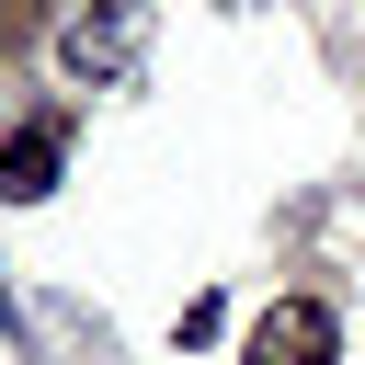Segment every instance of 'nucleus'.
<instances>
[{
    "instance_id": "f03ea898",
    "label": "nucleus",
    "mask_w": 365,
    "mask_h": 365,
    "mask_svg": "<svg viewBox=\"0 0 365 365\" xmlns=\"http://www.w3.org/2000/svg\"><path fill=\"white\" fill-rule=\"evenodd\" d=\"M57 160H68V125H57V114H34V125H11V148H0V194H11V205H34V194H57Z\"/></svg>"
},
{
    "instance_id": "7ed1b4c3",
    "label": "nucleus",
    "mask_w": 365,
    "mask_h": 365,
    "mask_svg": "<svg viewBox=\"0 0 365 365\" xmlns=\"http://www.w3.org/2000/svg\"><path fill=\"white\" fill-rule=\"evenodd\" d=\"M80 80H125L137 68V11H103V23H68V46H57Z\"/></svg>"
},
{
    "instance_id": "f257e3e1",
    "label": "nucleus",
    "mask_w": 365,
    "mask_h": 365,
    "mask_svg": "<svg viewBox=\"0 0 365 365\" xmlns=\"http://www.w3.org/2000/svg\"><path fill=\"white\" fill-rule=\"evenodd\" d=\"M240 365H342V319H331L319 297H274V308L251 319Z\"/></svg>"
}]
</instances>
